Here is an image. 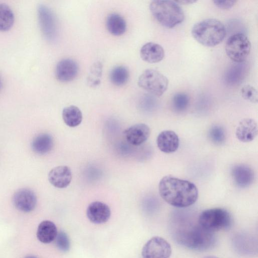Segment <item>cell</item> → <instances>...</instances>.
I'll return each instance as SVG.
<instances>
[{"mask_svg": "<svg viewBox=\"0 0 258 258\" xmlns=\"http://www.w3.org/2000/svg\"><path fill=\"white\" fill-rule=\"evenodd\" d=\"M214 5L218 8L223 10H229L231 9L237 2L236 1H213Z\"/></svg>", "mask_w": 258, "mask_h": 258, "instance_id": "obj_31", "label": "cell"}, {"mask_svg": "<svg viewBox=\"0 0 258 258\" xmlns=\"http://www.w3.org/2000/svg\"><path fill=\"white\" fill-rule=\"evenodd\" d=\"M158 189L161 197L167 203L177 208L188 207L198 198V189L194 183L171 175L161 178Z\"/></svg>", "mask_w": 258, "mask_h": 258, "instance_id": "obj_1", "label": "cell"}, {"mask_svg": "<svg viewBox=\"0 0 258 258\" xmlns=\"http://www.w3.org/2000/svg\"><path fill=\"white\" fill-rule=\"evenodd\" d=\"M2 81L1 78L0 77V90L2 88Z\"/></svg>", "mask_w": 258, "mask_h": 258, "instance_id": "obj_35", "label": "cell"}, {"mask_svg": "<svg viewBox=\"0 0 258 258\" xmlns=\"http://www.w3.org/2000/svg\"><path fill=\"white\" fill-rule=\"evenodd\" d=\"M62 117L64 123L69 126L74 127L82 122L83 115L81 110L77 106L70 105L63 108Z\"/></svg>", "mask_w": 258, "mask_h": 258, "instance_id": "obj_22", "label": "cell"}, {"mask_svg": "<svg viewBox=\"0 0 258 258\" xmlns=\"http://www.w3.org/2000/svg\"><path fill=\"white\" fill-rule=\"evenodd\" d=\"M138 86L148 92L160 96L166 91L168 86L167 77L154 69H147L139 76Z\"/></svg>", "mask_w": 258, "mask_h": 258, "instance_id": "obj_6", "label": "cell"}, {"mask_svg": "<svg viewBox=\"0 0 258 258\" xmlns=\"http://www.w3.org/2000/svg\"><path fill=\"white\" fill-rule=\"evenodd\" d=\"M14 22L13 11L7 5L0 4V31L9 30Z\"/></svg>", "mask_w": 258, "mask_h": 258, "instance_id": "obj_25", "label": "cell"}, {"mask_svg": "<svg viewBox=\"0 0 258 258\" xmlns=\"http://www.w3.org/2000/svg\"><path fill=\"white\" fill-rule=\"evenodd\" d=\"M171 253L170 244L160 236H154L150 239L142 250L143 258H169Z\"/></svg>", "mask_w": 258, "mask_h": 258, "instance_id": "obj_8", "label": "cell"}, {"mask_svg": "<svg viewBox=\"0 0 258 258\" xmlns=\"http://www.w3.org/2000/svg\"><path fill=\"white\" fill-rule=\"evenodd\" d=\"M191 33L194 38L202 45L213 47L224 40L226 30L220 21L210 18L195 24L191 28Z\"/></svg>", "mask_w": 258, "mask_h": 258, "instance_id": "obj_3", "label": "cell"}, {"mask_svg": "<svg viewBox=\"0 0 258 258\" xmlns=\"http://www.w3.org/2000/svg\"><path fill=\"white\" fill-rule=\"evenodd\" d=\"M140 55L144 61L155 63L161 61L163 59L165 52L163 47L160 44L149 42L142 46Z\"/></svg>", "mask_w": 258, "mask_h": 258, "instance_id": "obj_18", "label": "cell"}, {"mask_svg": "<svg viewBox=\"0 0 258 258\" xmlns=\"http://www.w3.org/2000/svg\"><path fill=\"white\" fill-rule=\"evenodd\" d=\"M130 77L129 70L124 66H117L111 70L109 78L110 82L117 86L125 85Z\"/></svg>", "mask_w": 258, "mask_h": 258, "instance_id": "obj_24", "label": "cell"}, {"mask_svg": "<svg viewBox=\"0 0 258 258\" xmlns=\"http://www.w3.org/2000/svg\"><path fill=\"white\" fill-rule=\"evenodd\" d=\"M57 233L54 223L49 220H45L38 225L36 235L40 242L49 243L55 239Z\"/></svg>", "mask_w": 258, "mask_h": 258, "instance_id": "obj_19", "label": "cell"}, {"mask_svg": "<svg viewBox=\"0 0 258 258\" xmlns=\"http://www.w3.org/2000/svg\"><path fill=\"white\" fill-rule=\"evenodd\" d=\"M189 104L188 95L183 92H178L174 95L171 99V106L175 112L180 113L184 111Z\"/></svg>", "mask_w": 258, "mask_h": 258, "instance_id": "obj_26", "label": "cell"}, {"mask_svg": "<svg viewBox=\"0 0 258 258\" xmlns=\"http://www.w3.org/2000/svg\"><path fill=\"white\" fill-rule=\"evenodd\" d=\"M203 258H219V257L215 256H213V255H208V256H205Z\"/></svg>", "mask_w": 258, "mask_h": 258, "instance_id": "obj_33", "label": "cell"}, {"mask_svg": "<svg viewBox=\"0 0 258 258\" xmlns=\"http://www.w3.org/2000/svg\"><path fill=\"white\" fill-rule=\"evenodd\" d=\"M210 141L216 145H221L226 140V134L224 128L218 124L213 125L208 131Z\"/></svg>", "mask_w": 258, "mask_h": 258, "instance_id": "obj_28", "label": "cell"}, {"mask_svg": "<svg viewBox=\"0 0 258 258\" xmlns=\"http://www.w3.org/2000/svg\"><path fill=\"white\" fill-rule=\"evenodd\" d=\"M198 221L203 228L214 232L229 229L232 224L233 219L227 210L215 208L202 212Z\"/></svg>", "mask_w": 258, "mask_h": 258, "instance_id": "obj_5", "label": "cell"}, {"mask_svg": "<svg viewBox=\"0 0 258 258\" xmlns=\"http://www.w3.org/2000/svg\"><path fill=\"white\" fill-rule=\"evenodd\" d=\"M176 3L178 5H189L195 3L197 2V1L195 0H181V1H175Z\"/></svg>", "mask_w": 258, "mask_h": 258, "instance_id": "obj_32", "label": "cell"}, {"mask_svg": "<svg viewBox=\"0 0 258 258\" xmlns=\"http://www.w3.org/2000/svg\"><path fill=\"white\" fill-rule=\"evenodd\" d=\"M102 73V63L97 61L94 62L91 67L87 82L91 87H96L99 85Z\"/></svg>", "mask_w": 258, "mask_h": 258, "instance_id": "obj_27", "label": "cell"}, {"mask_svg": "<svg viewBox=\"0 0 258 258\" xmlns=\"http://www.w3.org/2000/svg\"><path fill=\"white\" fill-rule=\"evenodd\" d=\"M156 143L159 149L163 153L169 154L175 152L179 145L178 135L171 130L161 132L157 136Z\"/></svg>", "mask_w": 258, "mask_h": 258, "instance_id": "obj_16", "label": "cell"}, {"mask_svg": "<svg viewBox=\"0 0 258 258\" xmlns=\"http://www.w3.org/2000/svg\"><path fill=\"white\" fill-rule=\"evenodd\" d=\"M13 203L18 210L28 213L35 208L37 204V197L34 191L30 189L21 188L14 194Z\"/></svg>", "mask_w": 258, "mask_h": 258, "instance_id": "obj_10", "label": "cell"}, {"mask_svg": "<svg viewBox=\"0 0 258 258\" xmlns=\"http://www.w3.org/2000/svg\"><path fill=\"white\" fill-rule=\"evenodd\" d=\"M106 26L108 31L114 36H120L126 30V23L119 14L113 13L109 14L106 20Z\"/></svg>", "mask_w": 258, "mask_h": 258, "instance_id": "obj_21", "label": "cell"}, {"mask_svg": "<svg viewBox=\"0 0 258 258\" xmlns=\"http://www.w3.org/2000/svg\"><path fill=\"white\" fill-rule=\"evenodd\" d=\"M251 43L249 39L242 33L231 35L225 45L227 55L236 63L243 62L249 55Z\"/></svg>", "mask_w": 258, "mask_h": 258, "instance_id": "obj_7", "label": "cell"}, {"mask_svg": "<svg viewBox=\"0 0 258 258\" xmlns=\"http://www.w3.org/2000/svg\"><path fill=\"white\" fill-rule=\"evenodd\" d=\"M257 135V124L255 120L250 118L242 119L235 131L237 139L243 143L253 141Z\"/></svg>", "mask_w": 258, "mask_h": 258, "instance_id": "obj_15", "label": "cell"}, {"mask_svg": "<svg viewBox=\"0 0 258 258\" xmlns=\"http://www.w3.org/2000/svg\"><path fill=\"white\" fill-rule=\"evenodd\" d=\"M72 178L71 170L66 165L54 167L49 171L48 175L49 182L58 188L67 187L70 184Z\"/></svg>", "mask_w": 258, "mask_h": 258, "instance_id": "obj_13", "label": "cell"}, {"mask_svg": "<svg viewBox=\"0 0 258 258\" xmlns=\"http://www.w3.org/2000/svg\"><path fill=\"white\" fill-rule=\"evenodd\" d=\"M87 216L89 220L95 224H102L107 222L111 215L109 207L101 202L95 201L89 205L87 209Z\"/></svg>", "mask_w": 258, "mask_h": 258, "instance_id": "obj_14", "label": "cell"}, {"mask_svg": "<svg viewBox=\"0 0 258 258\" xmlns=\"http://www.w3.org/2000/svg\"><path fill=\"white\" fill-rule=\"evenodd\" d=\"M149 9L154 18L166 28H173L184 19V12L175 1L154 0L151 2Z\"/></svg>", "mask_w": 258, "mask_h": 258, "instance_id": "obj_4", "label": "cell"}, {"mask_svg": "<svg viewBox=\"0 0 258 258\" xmlns=\"http://www.w3.org/2000/svg\"><path fill=\"white\" fill-rule=\"evenodd\" d=\"M231 67L225 73V80L230 85L240 83L245 74L246 67L244 64L237 63Z\"/></svg>", "mask_w": 258, "mask_h": 258, "instance_id": "obj_23", "label": "cell"}, {"mask_svg": "<svg viewBox=\"0 0 258 258\" xmlns=\"http://www.w3.org/2000/svg\"><path fill=\"white\" fill-rule=\"evenodd\" d=\"M38 16L43 35L49 41L54 40L57 35V24L53 13L47 6L40 5L38 7Z\"/></svg>", "mask_w": 258, "mask_h": 258, "instance_id": "obj_9", "label": "cell"}, {"mask_svg": "<svg viewBox=\"0 0 258 258\" xmlns=\"http://www.w3.org/2000/svg\"><path fill=\"white\" fill-rule=\"evenodd\" d=\"M25 258H37V257L34 255H28V256H26Z\"/></svg>", "mask_w": 258, "mask_h": 258, "instance_id": "obj_34", "label": "cell"}, {"mask_svg": "<svg viewBox=\"0 0 258 258\" xmlns=\"http://www.w3.org/2000/svg\"><path fill=\"white\" fill-rule=\"evenodd\" d=\"M172 235L180 245L196 251H205L215 244L214 233L203 228L198 223L177 222L173 224Z\"/></svg>", "mask_w": 258, "mask_h": 258, "instance_id": "obj_2", "label": "cell"}, {"mask_svg": "<svg viewBox=\"0 0 258 258\" xmlns=\"http://www.w3.org/2000/svg\"><path fill=\"white\" fill-rule=\"evenodd\" d=\"M57 247L63 252L68 251L70 247V242L67 234L63 231L57 233L55 238Z\"/></svg>", "mask_w": 258, "mask_h": 258, "instance_id": "obj_30", "label": "cell"}, {"mask_svg": "<svg viewBox=\"0 0 258 258\" xmlns=\"http://www.w3.org/2000/svg\"><path fill=\"white\" fill-rule=\"evenodd\" d=\"M79 72L78 63L72 58H63L56 64L55 76L61 82H68L73 80Z\"/></svg>", "mask_w": 258, "mask_h": 258, "instance_id": "obj_11", "label": "cell"}, {"mask_svg": "<svg viewBox=\"0 0 258 258\" xmlns=\"http://www.w3.org/2000/svg\"><path fill=\"white\" fill-rule=\"evenodd\" d=\"M231 175L234 183L241 188L248 187L253 183L254 179L253 170L245 164L235 165L232 168Z\"/></svg>", "mask_w": 258, "mask_h": 258, "instance_id": "obj_17", "label": "cell"}, {"mask_svg": "<svg viewBox=\"0 0 258 258\" xmlns=\"http://www.w3.org/2000/svg\"><path fill=\"white\" fill-rule=\"evenodd\" d=\"M240 93L244 99L253 103L257 102V91L254 87L250 85H244L241 89Z\"/></svg>", "mask_w": 258, "mask_h": 258, "instance_id": "obj_29", "label": "cell"}, {"mask_svg": "<svg viewBox=\"0 0 258 258\" xmlns=\"http://www.w3.org/2000/svg\"><path fill=\"white\" fill-rule=\"evenodd\" d=\"M53 146V140L51 135L42 133L36 136L31 143V148L34 152L39 155H44L49 152Z\"/></svg>", "mask_w": 258, "mask_h": 258, "instance_id": "obj_20", "label": "cell"}, {"mask_svg": "<svg viewBox=\"0 0 258 258\" xmlns=\"http://www.w3.org/2000/svg\"><path fill=\"white\" fill-rule=\"evenodd\" d=\"M150 133V128L148 125L138 123L126 128L124 134L125 139L130 144L140 146L148 140Z\"/></svg>", "mask_w": 258, "mask_h": 258, "instance_id": "obj_12", "label": "cell"}]
</instances>
